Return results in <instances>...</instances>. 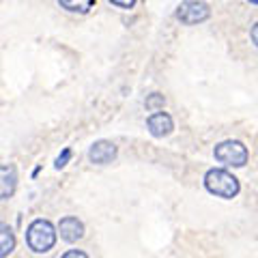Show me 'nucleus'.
I'll return each instance as SVG.
<instances>
[{"instance_id": "obj_1", "label": "nucleus", "mask_w": 258, "mask_h": 258, "mask_svg": "<svg viewBox=\"0 0 258 258\" xmlns=\"http://www.w3.org/2000/svg\"><path fill=\"white\" fill-rule=\"evenodd\" d=\"M205 187L209 194H213L217 198H235L241 185H239V179L235 174H230L228 170H222V168H213L205 174Z\"/></svg>"}, {"instance_id": "obj_2", "label": "nucleus", "mask_w": 258, "mask_h": 258, "mask_svg": "<svg viewBox=\"0 0 258 258\" xmlns=\"http://www.w3.org/2000/svg\"><path fill=\"white\" fill-rule=\"evenodd\" d=\"M26 243L35 254H45L56 245V228L47 220H35L26 230Z\"/></svg>"}, {"instance_id": "obj_3", "label": "nucleus", "mask_w": 258, "mask_h": 258, "mask_svg": "<svg viewBox=\"0 0 258 258\" xmlns=\"http://www.w3.org/2000/svg\"><path fill=\"white\" fill-rule=\"evenodd\" d=\"M213 155L217 161H222L226 166H232V168H241L247 164V149L243 142L239 140H226L220 142L213 151Z\"/></svg>"}, {"instance_id": "obj_4", "label": "nucleus", "mask_w": 258, "mask_h": 258, "mask_svg": "<svg viewBox=\"0 0 258 258\" xmlns=\"http://www.w3.org/2000/svg\"><path fill=\"white\" fill-rule=\"evenodd\" d=\"M176 20L181 24H187V26H194V24H200L209 20V5L203 3V0H185V3L179 5V9H176Z\"/></svg>"}, {"instance_id": "obj_5", "label": "nucleus", "mask_w": 258, "mask_h": 258, "mask_svg": "<svg viewBox=\"0 0 258 258\" xmlns=\"http://www.w3.org/2000/svg\"><path fill=\"white\" fill-rule=\"evenodd\" d=\"M116 144L114 142H108V140H99L95 142L91 149H88V159L93 161V164L97 166H106L110 164L112 159L116 157Z\"/></svg>"}, {"instance_id": "obj_6", "label": "nucleus", "mask_w": 258, "mask_h": 258, "mask_svg": "<svg viewBox=\"0 0 258 258\" xmlns=\"http://www.w3.org/2000/svg\"><path fill=\"white\" fill-rule=\"evenodd\" d=\"M147 127L151 136H155V138H166V136L172 134L174 129V123H172V116L166 114V112H155V114H151L149 120H147Z\"/></svg>"}, {"instance_id": "obj_7", "label": "nucleus", "mask_w": 258, "mask_h": 258, "mask_svg": "<svg viewBox=\"0 0 258 258\" xmlns=\"http://www.w3.org/2000/svg\"><path fill=\"white\" fill-rule=\"evenodd\" d=\"M58 232H60V239H64L67 243H76L84 237V224L78 220V217H62L60 224H58Z\"/></svg>"}, {"instance_id": "obj_8", "label": "nucleus", "mask_w": 258, "mask_h": 258, "mask_svg": "<svg viewBox=\"0 0 258 258\" xmlns=\"http://www.w3.org/2000/svg\"><path fill=\"white\" fill-rule=\"evenodd\" d=\"M18 189V170L15 166H0V200L11 198Z\"/></svg>"}, {"instance_id": "obj_9", "label": "nucleus", "mask_w": 258, "mask_h": 258, "mask_svg": "<svg viewBox=\"0 0 258 258\" xmlns=\"http://www.w3.org/2000/svg\"><path fill=\"white\" fill-rule=\"evenodd\" d=\"M15 249V232L9 224L0 222V258H7Z\"/></svg>"}, {"instance_id": "obj_10", "label": "nucleus", "mask_w": 258, "mask_h": 258, "mask_svg": "<svg viewBox=\"0 0 258 258\" xmlns=\"http://www.w3.org/2000/svg\"><path fill=\"white\" fill-rule=\"evenodd\" d=\"M97 0H58V5L62 9H67L71 13H88L95 7Z\"/></svg>"}, {"instance_id": "obj_11", "label": "nucleus", "mask_w": 258, "mask_h": 258, "mask_svg": "<svg viewBox=\"0 0 258 258\" xmlns=\"http://www.w3.org/2000/svg\"><path fill=\"white\" fill-rule=\"evenodd\" d=\"M144 106H147V110H153L157 112L159 108H164V97H161L159 93H153L147 97V101H144Z\"/></svg>"}, {"instance_id": "obj_12", "label": "nucleus", "mask_w": 258, "mask_h": 258, "mask_svg": "<svg viewBox=\"0 0 258 258\" xmlns=\"http://www.w3.org/2000/svg\"><path fill=\"white\" fill-rule=\"evenodd\" d=\"M69 157H71V151H69V149H64V151H62V155H60L58 159H56V168H58V170H60V168L67 166Z\"/></svg>"}, {"instance_id": "obj_13", "label": "nucleus", "mask_w": 258, "mask_h": 258, "mask_svg": "<svg viewBox=\"0 0 258 258\" xmlns=\"http://www.w3.org/2000/svg\"><path fill=\"white\" fill-rule=\"evenodd\" d=\"M114 7H118V9H132V7L136 5V0H110Z\"/></svg>"}, {"instance_id": "obj_14", "label": "nucleus", "mask_w": 258, "mask_h": 258, "mask_svg": "<svg viewBox=\"0 0 258 258\" xmlns=\"http://www.w3.org/2000/svg\"><path fill=\"white\" fill-rule=\"evenodd\" d=\"M60 258H88L82 249H69V252H64Z\"/></svg>"}, {"instance_id": "obj_15", "label": "nucleus", "mask_w": 258, "mask_h": 258, "mask_svg": "<svg viewBox=\"0 0 258 258\" xmlns=\"http://www.w3.org/2000/svg\"><path fill=\"white\" fill-rule=\"evenodd\" d=\"M249 37H252V41H254V45L258 47V24H256V26L252 28V32H249Z\"/></svg>"}, {"instance_id": "obj_16", "label": "nucleus", "mask_w": 258, "mask_h": 258, "mask_svg": "<svg viewBox=\"0 0 258 258\" xmlns=\"http://www.w3.org/2000/svg\"><path fill=\"white\" fill-rule=\"evenodd\" d=\"M249 3H252V5H258V0H249Z\"/></svg>"}]
</instances>
